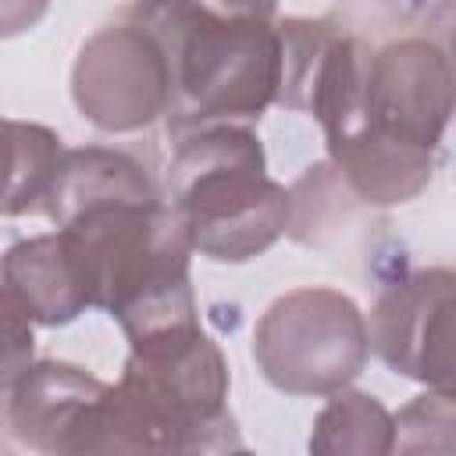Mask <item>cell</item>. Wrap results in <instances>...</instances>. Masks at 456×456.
Instances as JSON below:
<instances>
[{"label": "cell", "instance_id": "6da1fadb", "mask_svg": "<svg viewBox=\"0 0 456 456\" xmlns=\"http://www.w3.org/2000/svg\"><path fill=\"white\" fill-rule=\"evenodd\" d=\"M452 114L445 46L410 36L367 53L356 107L324 132L342 185L374 207L428 189Z\"/></svg>", "mask_w": 456, "mask_h": 456}, {"label": "cell", "instance_id": "7a4b0ae2", "mask_svg": "<svg viewBox=\"0 0 456 456\" xmlns=\"http://www.w3.org/2000/svg\"><path fill=\"white\" fill-rule=\"evenodd\" d=\"M228 385L224 353L200 324L128 346L121 381L100 406L96 452L239 449Z\"/></svg>", "mask_w": 456, "mask_h": 456}, {"label": "cell", "instance_id": "3957f363", "mask_svg": "<svg viewBox=\"0 0 456 456\" xmlns=\"http://www.w3.org/2000/svg\"><path fill=\"white\" fill-rule=\"evenodd\" d=\"M132 21L167 57V132L256 121L278 96L281 39L264 18L221 14L196 0H135Z\"/></svg>", "mask_w": 456, "mask_h": 456}, {"label": "cell", "instance_id": "277c9868", "mask_svg": "<svg viewBox=\"0 0 456 456\" xmlns=\"http://www.w3.org/2000/svg\"><path fill=\"white\" fill-rule=\"evenodd\" d=\"M171 210L192 253L242 264L267 253L289 221V189L267 178V157L249 125L182 132L167 167Z\"/></svg>", "mask_w": 456, "mask_h": 456}, {"label": "cell", "instance_id": "5b68a950", "mask_svg": "<svg viewBox=\"0 0 456 456\" xmlns=\"http://www.w3.org/2000/svg\"><path fill=\"white\" fill-rule=\"evenodd\" d=\"M367 324L338 289H296L278 296L253 331L260 374L289 395H331L367 367Z\"/></svg>", "mask_w": 456, "mask_h": 456}, {"label": "cell", "instance_id": "8992f818", "mask_svg": "<svg viewBox=\"0 0 456 456\" xmlns=\"http://www.w3.org/2000/svg\"><path fill=\"white\" fill-rule=\"evenodd\" d=\"M71 96L100 132H139L167 110V57L139 21L107 25L86 39L71 68Z\"/></svg>", "mask_w": 456, "mask_h": 456}, {"label": "cell", "instance_id": "52a82bcc", "mask_svg": "<svg viewBox=\"0 0 456 456\" xmlns=\"http://www.w3.org/2000/svg\"><path fill=\"white\" fill-rule=\"evenodd\" d=\"M452 271L428 267L392 278L367 324V346L403 378L452 392Z\"/></svg>", "mask_w": 456, "mask_h": 456}, {"label": "cell", "instance_id": "ba28073f", "mask_svg": "<svg viewBox=\"0 0 456 456\" xmlns=\"http://www.w3.org/2000/svg\"><path fill=\"white\" fill-rule=\"evenodd\" d=\"M103 392L107 381L96 374L64 360H39L11 381L7 424L36 452L86 456L93 452Z\"/></svg>", "mask_w": 456, "mask_h": 456}, {"label": "cell", "instance_id": "9c48e42d", "mask_svg": "<svg viewBox=\"0 0 456 456\" xmlns=\"http://www.w3.org/2000/svg\"><path fill=\"white\" fill-rule=\"evenodd\" d=\"M0 281L14 292L25 314L46 328L71 324L89 306L57 242V232L7 246V253L0 256Z\"/></svg>", "mask_w": 456, "mask_h": 456}, {"label": "cell", "instance_id": "30bf717a", "mask_svg": "<svg viewBox=\"0 0 456 456\" xmlns=\"http://www.w3.org/2000/svg\"><path fill=\"white\" fill-rule=\"evenodd\" d=\"M61 135L36 121L0 118V214H36L43 210L57 164H61Z\"/></svg>", "mask_w": 456, "mask_h": 456}, {"label": "cell", "instance_id": "8fae6325", "mask_svg": "<svg viewBox=\"0 0 456 456\" xmlns=\"http://www.w3.org/2000/svg\"><path fill=\"white\" fill-rule=\"evenodd\" d=\"M392 435H395V420L374 395L338 388V392H331L328 406L314 420L310 452L385 456V452H392Z\"/></svg>", "mask_w": 456, "mask_h": 456}, {"label": "cell", "instance_id": "7c38bea8", "mask_svg": "<svg viewBox=\"0 0 456 456\" xmlns=\"http://www.w3.org/2000/svg\"><path fill=\"white\" fill-rule=\"evenodd\" d=\"M32 353H36L32 317L0 281V388H11V381L32 363Z\"/></svg>", "mask_w": 456, "mask_h": 456}, {"label": "cell", "instance_id": "4fadbf2b", "mask_svg": "<svg viewBox=\"0 0 456 456\" xmlns=\"http://www.w3.org/2000/svg\"><path fill=\"white\" fill-rule=\"evenodd\" d=\"M46 11H50V0H0V39L36 28Z\"/></svg>", "mask_w": 456, "mask_h": 456}, {"label": "cell", "instance_id": "5bb4252c", "mask_svg": "<svg viewBox=\"0 0 456 456\" xmlns=\"http://www.w3.org/2000/svg\"><path fill=\"white\" fill-rule=\"evenodd\" d=\"M203 7H214L221 14H242V18H264V21H274V11H278V0H196Z\"/></svg>", "mask_w": 456, "mask_h": 456}]
</instances>
